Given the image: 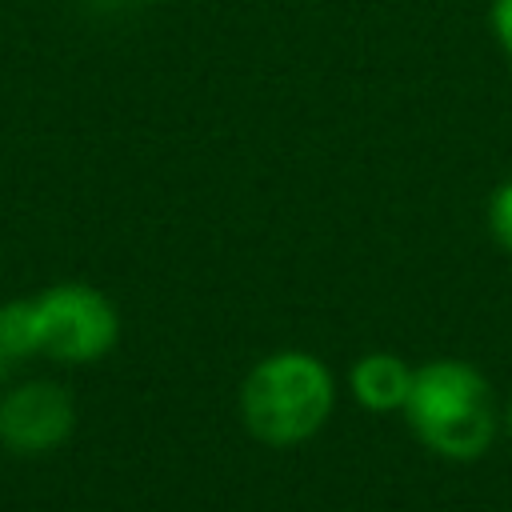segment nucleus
Here are the masks:
<instances>
[{"instance_id":"obj_1","label":"nucleus","mask_w":512,"mask_h":512,"mask_svg":"<svg viewBox=\"0 0 512 512\" xmlns=\"http://www.w3.org/2000/svg\"><path fill=\"white\" fill-rule=\"evenodd\" d=\"M408 428L444 460H476L496 436V400L488 380L464 360H432L412 372L400 408Z\"/></svg>"},{"instance_id":"obj_10","label":"nucleus","mask_w":512,"mask_h":512,"mask_svg":"<svg viewBox=\"0 0 512 512\" xmlns=\"http://www.w3.org/2000/svg\"><path fill=\"white\" fill-rule=\"evenodd\" d=\"M140 4H156V0H140Z\"/></svg>"},{"instance_id":"obj_8","label":"nucleus","mask_w":512,"mask_h":512,"mask_svg":"<svg viewBox=\"0 0 512 512\" xmlns=\"http://www.w3.org/2000/svg\"><path fill=\"white\" fill-rule=\"evenodd\" d=\"M492 32H496L500 52L512 64V0H492Z\"/></svg>"},{"instance_id":"obj_3","label":"nucleus","mask_w":512,"mask_h":512,"mask_svg":"<svg viewBox=\"0 0 512 512\" xmlns=\"http://www.w3.org/2000/svg\"><path fill=\"white\" fill-rule=\"evenodd\" d=\"M32 316H36L40 352H48L52 360H64V364L100 360L120 336L112 300L88 284H56V288L40 292L32 300Z\"/></svg>"},{"instance_id":"obj_2","label":"nucleus","mask_w":512,"mask_h":512,"mask_svg":"<svg viewBox=\"0 0 512 512\" xmlns=\"http://www.w3.org/2000/svg\"><path fill=\"white\" fill-rule=\"evenodd\" d=\"M332 400V372L308 352H272L240 384L244 428L272 448L316 436L332 412Z\"/></svg>"},{"instance_id":"obj_6","label":"nucleus","mask_w":512,"mask_h":512,"mask_svg":"<svg viewBox=\"0 0 512 512\" xmlns=\"http://www.w3.org/2000/svg\"><path fill=\"white\" fill-rule=\"evenodd\" d=\"M32 352H40L32 300H12V304L0 308V376L12 372Z\"/></svg>"},{"instance_id":"obj_4","label":"nucleus","mask_w":512,"mask_h":512,"mask_svg":"<svg viewBox=\"0 0 512 512\" xmlns=\"http://www.w3.org/2000/svg\"><path fill=\"white\" fill-rule=\"evenodd\" d=\"M76 424L72 396L60 384L32 380L4 396L0 404V436L16 452H48L56 448Z\"/></svg>"},{"instance_id":"obj_9","label":"nucleus","mask_w":512,"mask_h":512,"mask_svg":"<svg viewBox=\"0 0 512 512\" xmlns=\"http://www.w3.org/2000/svg\"><path fill=\"white\" fill-rule=\"evenodd\" d=\"M508 428H512V404H508Z\"/></svg>"},{"instance_id":"obj_7","label":"nucleus","mask_w":512,"mask_h":512,"mask_svg":"<svg viewBox=\"0 0 512 512\" xmlns=\"http://www.w3.org/2000/svg\"><path fill=\"white\" fill-rule=\"evenodd\" d=\"M488 224H492V236L500 240V248L512 252V180H504V184L492 192Z\"/></svg>"},{"instance_id":"obj_5","label":"nucleus","mask_w":512,"mask_h":512,"mask_svg":"<svg viewBox=\"0 0 512 512\" xmlns=\"http://www.w3.org/2000/svg\"><path fill=\"white\" fill-rule=\"evenodd\" d=\"M352 392L368 412H396L412 392V368L392 352H368L352 364Z\"/></svg>"}]
</instances>
